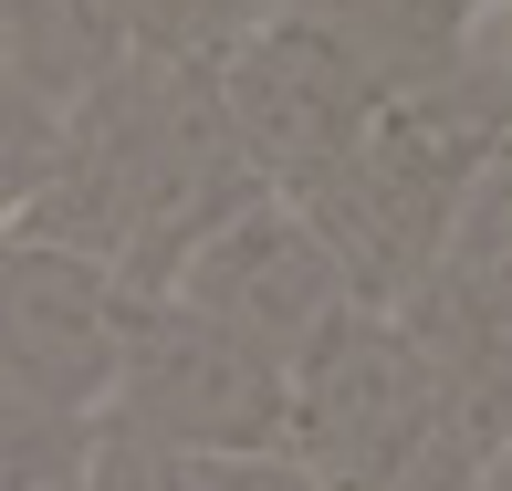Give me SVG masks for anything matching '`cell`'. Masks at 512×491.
<instances>
[{"mask_svg": "<svg viewBox=\"0 0 512 491\" xmlns=\"http://www.w3.org/2000/svg\"><path fill=\"white\" fill-rule=\"evenodd\" d=\"M272 11H283V0H272Z\"/></svg>", "mask_w": 512, "mask_h": 491, "instance_id": "12", "label": "cell"}, {"mask_svg": "<svg viewBox=\"0 0 512 491\" xmlns=\"http://www.w3.org/2000/svg\"><path fill=\"white\" fill-rule=\"evenodd\" d=\"M53 136H63V115L53 105H32V95H0V230L32 209L42 189V168H53Z\"/></svg>", "mask_w": 512, "mask_h": 491, "instance_id": "8", "label": "cell"}, {"mask_svg": "<svg viewBox=\"0 0 512 491\" xmlns=\"http://www.w3.org/2000/svg\"><path fill=\"white\" fill-rule=\"evenodd\" d=\"M157 303H189V314H209L220 335H241V345H262L272 366H293L324 324L356 314V283H345L335 251L304 230V209H293L283 189H262V199H241L189 262H178V283Z\"/></svg>", "mask_w": 512, "mask_h": 491, "instance_id": "5", "label": "cell"}, {"mask_svg": "<svg viewBox=\"0 0 512 491\" xmlns=\"http://www.w3.org/2000/svg\"><path fill=\"white\" fill-rule=\"evenodd\" d=\"M283 397H293V366H272L262 345L220 335L189 303H136L126 377H115L105 418L178 460H230V450H283Z\"/></svg>", "mask_w": 512, "mask_h": 491, "instance_id": "3", "label": "cell"}, {"mask_svg": "<svg viewBox=\"0 0 512 491\" xmlns=\"http://www.w3.org/2000/svg\"><path fill=\"white\" fill-rule=\"evenodd\" d=\"M439 439H450V387L398 314L356 303L293 356L283 460H304L324 491H398Z\"/></svg>", "mask_w": 512, "mask_h": 491, "instance_id": "1", "label": "cell"}, {"mask_svg": "<svg viewBox=\"0 0 512 491\" xmlns=\"http://www.w3.org/2000/svg\"><path fill=\"white\" fill-rule=\"evenodd\" d=\"M126 335H136V293L105 262L53 241H0V387L11 397L95 429L126 377Z\"/></svg>", "mask_w": 512, "mask_h": 491, "instance_id": "4", "label": "cell"}, {"mask_svg": "<svg viewBox=\"0 0 512 491\" xmlns=\"http://www.w3.org/2000/svg\"><path fill=\"white\" fill-rule=\"evenodd\" d=\"M492 42H502V53H512V11H502V32H492Z\"/></svg>", "mask_w": 512, "mask_h": 491, "instance_id": "11", "label": "cell"}, {"mask_svg": "<svg viewBox=\"0 0 512 491\" xmlns=\"http://www.w3.org/2000/svg\"><path fill=\"white\" fill-rule=\"evenodd\" d=\"M387 105V74L314 11V0H283L241 53L220 63V115H230V147L251 157L262 189H293V178L335 168Z\"/></svg>", "mask_w": 512, "mask_h": 491, "instance_id": "2", "label": "cell"}, {"mask_svg": "<svg viewBox=\"0 0 512 491\" xmlns=\"http://www.w3.org/2000/svg\"><path fill=\"white\" fill-rule=\"evenodd\" d=\"M0 241H11V230H0Z\"/></svg>", "mask_w": 512, "mask_h": 491, "instance_id": "13", "label": "cell"}, {"mask_svg": "<svg viewBox=\"0 0 512 491\" xmlns=\"http://www.w3.org/2000/svg\"><path fill=\"white\" fill-rule=\"evenodd\" d=\"M262 21H272V0H126L136 63H168V74H220Z\"/></svg>", "mask_w": 512, "mask_h": 491, "instance_id": "7", "label": "cell"}, {"mask_svg": "<svg viewBox=\"0 0 512 491\" xmlns=\"http://www.w3.org/2000/svg\"><path fill=\"white\" fill-rule=\"evenodd\" d=\"M398 491H481V460H471V450H460V439H439V450H429V460H418V471H408Z\"/></svg>", "mask_w": 512, "mask_h": 491, "instance_id": "9", "label": "cell"}, {"mask_svg": "<svg viewBox=\"0 0 512 491\" xmlns=\"http://www.w3.org/2000/svg\"><path fill=\"white\" fill-rule=\"evenodd\" d=\"M0 21H11V84L32 105H53V115L136 63L126 0H0Z\"/></svg>", "mask_w": 512, "mask_h": 491, "instance_id": "6", "label": "cell"}, {"mask_svg": "<svg viewBox=\"0 0 512 491\" xmlns=\"http://www.w3.org/2000/svg\"><path fill=\"white\" fill-rule=\"evenodd\" d=\"M481 491H512V450H492V460H481Z\"/></svg>", "mask_w": 512, "mask_h": 491, "instance_id": "10", "label": "cell"}]
</instances>
